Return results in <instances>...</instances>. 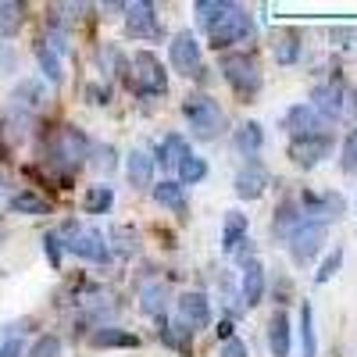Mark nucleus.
Segmentation results:
<instances>
[{"instance_id":"f257e3e1","label":"nucleus","mask_w":357,"mask_h":357,"mask_svg":"<svg viewBox=\"0 0 357 357\" xmlns=\"http://www.w3.org/2000/svg\"><path fill=\"white\" fill-rule=\"evenodd\" d=\"M193 15H197V25L200 33L211 40V47L225 50L232 43H243L257 33L254 25V15L243 8V4H225V0H200L193 4Z\"/></svg>"},{"instance_id":"f03ea898","label":"nucleus","mask_w":357,"mask_h":357,"mask_svg":"<svg viewBox=\"0 0 357 357\" xmlns=\"http://www.w3.org/2000/svg\"><path fill=\"white\" fill-rule=\"evenodd\" d=\"M311 107L325 118V122H354L357 118V89L350 79H329V82H321L314 86V93H311Z\"/></svg>"},{"instance_id":"7ed1b4c3","label":"nucleus","mask_w":357,"mask_h":357,"mask_svg":"<svg viewBox=\"0 0 357 357\" xmlns=\"http://www.w3.org/2000/svg\"><path fill=\"white\" fill-rule=\"evenodd\" d=\"M47 158H50V165H54L57 172L72 175V172H79V168L86 165V158H89V139H86L75 126H61V129L50 136V143H47Z\"/></svg>"},{"instance_id":"20e7f679","label":"nucleus","mask_w":357,"mask_h":357,"mask_svg":"<svg viewBox=\"0 0 357 357\" xmlns=\"http://www.w3.org/2000/svg\"><path fill=\"white\" fill-rule=\"evenodd\" d=\"M54 236H57V243H61V250H68V254H75V257H82V261L100 264V261L111 257L104 236H100L97 229L79 225V222H65L61 229H54Z\"/></svg>"},{"instance_id":"39448f33","label":"nucleus","mask_w":357,"mask_h":357,"mask_svg":"<svg viewBox=\"0 0 357 357\" xmlns=\"http://www.w3.org/2000/svg\"><path fill=\"white\" fill-rule=\"evenodd\" d=\"M183 114H186V122H190L193 136H200V139H218L222 129H225V111L218 107L215 97H207V93L186 97Z\"/></svg>"},{"instance_id":"423d86ee","label":"nucleus","mask_w":357,"mask_h":357,"mask_svg":"<svg viewBox=\"0 0 357 357\" xmlns=\"http://www.w3.org/2000/svg\"><path fill=\"white\" fill-rule=\"evenodd\" d=\"M126 79L132 82V89H136L139 97H161L165 89H168V72L158 61V54H151V50H139L132 57Z\"/></svg>"},{"instance_id":"0eeeda50","label":"nucleus","mask_w":357,"mask_h":357,"mask_svg":"<svg viewBox=\"0 0 357 357\" xmlns=\"http://www.w3.org/2000/svg\"><path fill=\"white\" fill-rule=\"evenodd\" d=\"M222 75H225V82L236 89V93L247 97V100L261 89V68L254 61V54H243V50L222 54Z\"/></svg>"},{"instance_id":"6e6552de","label":"nucleus","mask_w":357,"mask_h":357,"mask_svg":"<svg viewBox=\"0 0 357 357\" xmlns=\"http://www.w3.org/2000/svg\"><path fill=\"white\" fill-rule=\"evenodd\" d=\"M168 61L178 75H186V79H197L204 72L200 65V40L190 33V29H183V33H175L168 40Z\"/></svg>"},{"instance_id":"1a4fd4ad","label":"nucleus","mask_w":357,"mask_h":357,"mask_svg":"<svg viewBox=\"0 0 357 357\" xmlns=\"http://www.w3.org/2000/svg\"><path fill=\"white\" fill-rule=\"evenodd\" d=\"M325 236H329V225H318V222H301L289 232V254L296 264H311L321 247H325Z\"/></svg>"},{"instance_id":"9d476101","label":"nucleus","mask_w":357,"mask_h":357,"mask_svg":"<svg viewBox=\"0 0 357 357\" xmlns=\"http://www.w3.org/2000/svg\"><path fill=\"white\" fill-rule=\"evenodd\" d=\"M301 215H304V222H318V225H329V222H336L340 215H343V207H347V200L340 197V193H304L301 200Z\"/></svg>"},{"instance_id":"9b49d317","label":"nucleus","mask_w":357,"mask_h":357,"mask_svg":"<svg viewBox=\"0 0 357 357\" xmlns=\"http://www.w3.org/2000/svg\"><path fill=\"white\" fill-rule=\"evenodd\" d=\"M286 132L289 139H311V136H329V122L311 107V104H296L286 111Z\"/></svg>"},{"instance_id":"f8f14e48","label":"nucleus","mask_w":357,"mask_h":357,"mask_svg":"<svg viewBox=\"0 0 357 357\" xmlns=\"http://www.w3.org/2000/svg\"><path fill=\"white\" fill-rule=\"evenodd\" d=\"M175 307H178L175 321H183L190 333H200V329L211 325V301H207V293H200V289H186L183 296H178Z\"/></svg>"},{"instance_id":"ddd939ff","label":"nucleus","mask_w":357,"mask_h":357,"mask_svg":"<svg viewBox=\"0 0 357 357\" xmlns=\"http://www.w3.org/2000/svg\"><path fill=\"white\" fill-rule=\"evenodd\" d=\"M126 33L136 40H158L161 36L158 8L154 4H126Z\"/></svg>"},{"instance_id":"4468645a","label":"nucleus","mask_w":357,"mask_h":357,"mask_svg":"<svg viewBox=\"0 0 357 357\" xmlns=\"http://www.w3.org/2000/svg\"><path fill=\"white\" fill-rule=\"evenodd\" d=\"M333 154V136H311V139H289V158L301 168H314Z\"/></svg>"},{"instance_id":"2eb2a0df","label":"nucleus","mask_w":357,"mask_h":357,"mask_svg":"<svg viewBox=\"0 0 357 357\" xmlns=\"http://www.w3.org/2000/svg\"><path fill=\"white\" fill-rule=\"evenodd\" d=\"M268 183H272V175H268V168L254 158V161H247L240 172H236V197L240 200H257L268 190Z\"/></svg>"},{"instance_id":"dca6fc26","label":"nucleus","mask_w":357,"mask_h":357,"mask_svg":"<svg viewBox=\"0 0 357 357\" xmlns=\"http://www.w3.org/2000/svg\"><path fill=\"white\" fill-rule=\"evenodd\" d=\"M289 347H293V321L286 311H275L268 321V350H272V357H289Z\"/></svg>"},{"instance_id":"f3484780","label":"nucleus","mask_w":357,"mask_h":357,"mask_svg":"<svg viewBox=\"0 0 357 357\" xmlns=\"http://www.w3.org/2000/svg\"><path fill=\"white\" fill-rule=\"evenodd\" d=\"M193 151H190V143H186V136H178V132H168L165 139H161V146L151 154L154 158V165H165V168H178L186 158H190Z\"/></svg>"},{"instance_id":"a211bd4d","label":"nucleus","mask_w":357,"mask_h":357,"mask_svg":"<svg viewBox=\"0 0 357 357\" xmlns=\"http://www.w3.org/2000/svg\"><path fill=\"white\" fill-rule=\"evenodd\" d=\"M247 243V215L243 211H229L222 222V250L225 254H240Z\"/></svg>"},{"instance_id":"6ab92c4d","label":"nucleus","mask_w":357,"mask_h":357,"mask_svg":"<svg viewBox=\"0 0 357 357\" xmlns=\"http://www.w3.org/2000/svg\"><path fill=\"white\" fill-rule=\"evenodd\" d=\"M97 65H100V72L107 79H126L129 75V57H126V50L118 47V43H100Z\"/></svg>"},{"instance_id":"aec40b11","label":"nucleus","mask_w":357,"mask_h":357,"mask_svg":"<svg viewBox=\"0 0 357 357\" xmlns=\"http://www.w3.org/2000/svg\"><path fill=\"white\" fill-rule=\"evenodd\" d=\"M261 301H264V268H261L257 257H247V264H243V304L254 307Z\"/></svg>"},{"instance_id":"412c9836","label":"nucleus","mask_w":357,"mask_h":357,"mask_svg":"<svg viewBox=\"0 0 357 357\" xmlns=\"http://www.w3.org/2000/svg\"><path fill=\"white\" fill-rule=\"evenodd\" d=\"M232 146L254 161V158L261 154V146H264V129H261V122H243L240 129L232 132Z\"/></svg>"},{"instance_id":"4be33fe9","label":"nucleus","mask_w":357,"mask_h":357,"mask_svg":"<svg viewBox=\"0 0 357 357\" xmlns=\"http://www.w3.org/2000/svg\"><path fill=\"white\" fill-rule=\"evenodd\" d=\"M40 104H43V86L36 79H22L15 86V93H11V111L29 114V111H36Z\"/></svg>"},{"instance_id":"5701e85b","label":"nucleus","mask_w":357,"mask_h":357,"mask_svg":"<svg viewBox=\"0 0 357 357\" xmlns=\"http://www.w3.org/2000/svg\"><path fill=\"white\" fill-rule=\"evenodd\" d=\"M126 172H129V183L132 186H151V178H154V158H151V151H129V158H126Z\"/></svg>"},{"instance_id":"b1692460","label":"nucleus","mask_w":357,"mask_h":357,"mask_svg":"<svg viewBox=\"0 0 357 357\" xmlns=\"http://www.w3.org/2000/svg\"><path fill=\"white\" fill-rule=\"evenodd\" d=\"M272 54L279 65H293L296 57H301V33L296 29H279L272 36Z\"/></svg>"},{"instance_id":"393cba45","label":"nucleus","mask_w":357,"mask_h":357,"mask_svg":"<svg viewBox=\"0 0 357 357\" xmlns=\"http://www.w3.org/2000/svg\"><path fill=\"white\" fill-rule=\"evenodd\" d=\"M168 307V286L165 282H143L139 289V311L151 314V318H161Z\"/></svg>"},{"instance_id":"a878e982","label":"nucleus","mask_w":357,"mask_h":357,"mask_svg":"<svg viewBox=\"0 0 357 357\" xmlns=\"http://www.w3.org/2000/svg\"><path fill=\"white\" fill-rule=\"evenodd\" d=\"M154 200L168 211H186V186L175 183V178H165V183L154 186Z\"/></svg>"},{"instance_id":"bb28decb","label":"nucleus","mask_w":357,"mask_h":357,"mask_svg":"<svg viewBox=\"0 0 357 357\" xmlns=\"http://www.w3.org/2000/svg\"><path fill=\"white\" fill-rule=\"evenodd\" d=\"M36 61H40V72L47 75V82H61L65 79V65H61V54H57V50H50L43 40L36 43Z\"/></svg>"},{"instance_id":"cd10ccee","label":"nucleus","mask_w":357,"mask_h":357,"mask_svg":"<svg viewBox=\"0 0 357 357\" xmlns=\"http://www.w3.org/2000/svg\"><path fill=\"white\" fill-rule=\"evenodd\" d=\"M11 211L15 215H50V200L33 193V190H22L11 197Z\"/></svg>"},{"instance_id":"c85d7f7f","label":"nucleus","mask_w":357,"mask_h":357,"mask_svg":"<svg viewBox=\"0 0 357 357\" xmlns=\"http://www.w3.org/2000/svg\"><path fill=\"white\" fill-rule=\"evenodd\" d=\"M304 222V215H301V204H296L293 197H286V200H279V207H275V232L282 236H289L296 225Z\"/></svg>"},{"instance_id":"c756f323","label":"nucleus","mask_w":357,"mask_h":357,"mask_svg":"<svg viewBox=\"0 0 357 357\" xmlns=\"http://www.w3.org/2000/svg\"><path fill=\"white\" fill-rule=\"evenodd\" d=\"M114 204V190L111 186H86V197H82V211L86 215H104L111 211Z\"/></svg>"},{"instance_id":"7c9ffc66","label":"nucleus","mask_w":357,"mask_h":357,"mask_svg":"<svg viewBox=\"0 0 357 357\" xmlns=\"http://www.w3.org/2000/svg\"><path fill=\"white\" fill-rule=\"evenodd\" d=\"M93 347H139V340L132 333H122L114 325H100L93 333Z\"/></svg>"},{"instance_id":"2f4dec72","label":"nucleus","mask_w":357,"mask_h":357,"mask_svg":"<svg viewBox=\"0 0 357 357\" xmlns=\"http://www.w3.org/2000/svg\"><path fill=\"white\" fill-rule=\"evenodd\" d=\"M22 22H25V4H15V0L0 4V36H15Z\"/></svg>"},{"instance_id":"473e14b6","label":"nucleus","mask_w":357,"mask_h":357,"mask_svg":"<svg viewBox=\"0 0 357 357\" xmlns=\"http://www.w3.org/2000/svg\"><path fill=\"white\" fill-rule=\"evenodd\" d=\"M190 336H193V333L186 329L183 321H172V325L165 321V325H161V340H165L172 350H178V354H190Z\"/></svg>"},{"instance_id":"72a5a7b5","label":"nucleus","mask_w":357,"mask_h":357,"mask_svg":"<svg viewBox=\"0 0 357 357\" xmlns=\"http://www.w3.org/2000/svg\"><path fill=\"white\" fill-rule=\"evenodd\" d=\"M175 172H178L175 183H183V186H190V183H204V178H207V161H204V158H197V154H190V158H186L183 165H178Z\"/></svg>"},{"instance_id":"f704fd0d","label":"nucleus","mask_w":357,"mask_h":357,"mask_svg":"<svg viewBox=\"0 0 357 357\" xmlns=\"http://www.w3.org/2000/svg\"><path fill=\"white\" fill-rule=\"evenodd\" d=\"M301 340H304V357H318V336H314V311H311V304L301 307Z\"/></svg>"},{"instance_id":"c9c22d12","label":"nucleus","mask_w":357,"mask_h":357,"mask_svg":"<svg viewBox=\"0 0 357 357\" xmlns=\"http://www.w3.org/2000/svg\"><path fill=\"white\" fill-rule=\"evenodd\" d=\"M340 172L343 175H357V129H350L343 136V146H340Z\"/></svg>"},{"instance_id":"e433bc0d","label":"nucleus","mask_w":357,"mask_h":357,"mask_svg":"<svg viewBox=\"0 0 357 357\" xmlns=\"http://www.w3.org/2000/svg\"><path fill=\"white\" fill-rule=\"evenodd\" d=\"M343 257H347V254H343V247H340V250H333L329 257H325V261L318 264V272H314V282H318V286L333 282V279H336V272L343 268Z\"/></svg>"},{"instance_id":"4c0bfd02","label":"nucleus","mask_w":357,"mask_h":357,"mask_svg":"<svg viewBox=\"0 0 357 357\" xmlns=\"http://www.w3.org/2000/svg\"><path fill=\"white\" fill-rule=\"evenodd\" d=\"M22 357H61V340L57 336H40L33 347H29V354Z\"/></svg>"},{"instance_id":"58836bf2","label":"nucleus","mask_w":357,"mask_h":357,"mask_svg":"<svg viewBox=\"0 0 357 357\" xmlns=\"http://www.w3.org/2000/svg\"><path fill=\"white\" fill-rule=\"evenodd\" d=\"M218 357H250V354H247V343L240 336H229V340H222Z\"/></svg>"},{"instance_id":"ea45409f","label":"nucleus","mask_w":357,"mask_h":357,"mask_svg":"<svg viewBox=\"0 0 357 357\" xmlns=\"http://www.w3.org/2000/svg\"><path fill=\"white\" fill-rule=\"evenodd\" d=\"M111 240H118V250H122V254H132L136 250V232L132 229H114Z\"/></svg>"},{"instance_id":"a19ab883","label":"nucleus","mask_w":357,"mask_h":357,"mask_svg":"<svg viewBox=\"0 0 357 357\" xmlns=\"http://www.w3.org/2000/svg\"><path fill=\"white\" fill-rule=\"evenodd\" d=\"M43 247H47V261H50L54 268H61V254H65V250H61V243H57V236H54V232L43 236Z\"/></svg>"},{"instance_id":"79ce46f5","label":"nucleus","mask_w":357,"mask_h":357,"mask_svg":"<svg viewBox=\"0 0 357 357\" xmlns=\"http://www.w3.org/2000/svg\"><path fill=\"white\" fill-rule=\"evenodd\" d=\"M25 354V347H22V340H4V343H0V357H22Z\"/></svg>"},{"instance_id":"37998d69","label":"nucleus","mask_w":357,"mask_h":357,"mask_svg":"<svg viewBox=\"0 0 357 357\" xmlns=\"http://www.w3.org/2000/svg\"><path fill=\"white\" fill-rule=\"evenodd\" d=\"M82 93H86V97H93V104H104V97H107V89H100V86H86Z\"/></svg>"}]
</instances>
